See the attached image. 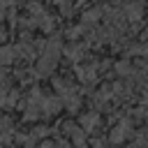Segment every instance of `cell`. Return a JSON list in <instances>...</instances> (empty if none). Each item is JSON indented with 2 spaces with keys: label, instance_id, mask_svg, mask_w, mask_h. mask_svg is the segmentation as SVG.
<instances>
[{
  "label": "cell",
  "instance_id": "1",
  "mask_svg": "<svg viewBox=\"0 0 148 148\" xmlns=\"http://www.w3.org/2000/svg\"><path fill=\"white\" fill-rule=\"evenodd\" d=\"M141 14H143V7H141L139 2H127V5H125V16H127L130 21L141 18Z\"/></svg>",
  "mask_w": 148,
  "mask_h": 148
},
{
  "label": "cell",
  "instance_id": "2",
  "mask_svg": "<svg viewBox=\"0 0 148 148\" xmlns=\"http://www.w3.org/2000/svg\"><path fill=\"white\" fill-rule=\"evenodd\" d=\"M14 53H16V49L2 46V49H0V62H2V65H9V62L14 60Z\"/></svg>",
  "mask_w": 148,
  "mask_h": 148
},
{
  "label": "cell",
  "instance_id": "3",
  "mask_svg": "<svg viewBox=\"0 0 148 148\" xmlns=\"http://www.w3.org/2000/svg\"><path fill=\"white\" fill-rule=\"evenodd\" d=\"M97 18H99V9H88V12L83 14V21H86V23H95Z\"/></svg>",
  "mask_w": 148,
  "mask_h": 148
},
{
  "label": "cell",
  "instance_id": "4",
  "mask_svg": "<svg viewBox=\"0 0 148 148\" xmlns=\"http://www.w3.org/2000/svg\"><path fill=\"white\" fill-rule=\"evenodd\" d=\"M83 125H86V127H92V125H97V116H95V113H88V116L83 118Z\"/></svg>",
  "mask_w": 148,
  "mask_h": 148
},
{
  "label": "cell",
  "instance_id": "5",
  "mask_svg": "<svg viewBox=\"0 0 148 148\" xmlns=\"http://www.w3.org/2000/svg\"><path fill=\"white\" fill-rule=\"evenodd\" d=\"M69 58H72V60H79V58H81V46H72V49H69Z\"/></svg>",
  "mask_w": 148,
  "mask_h": 148
}]
</instances>
